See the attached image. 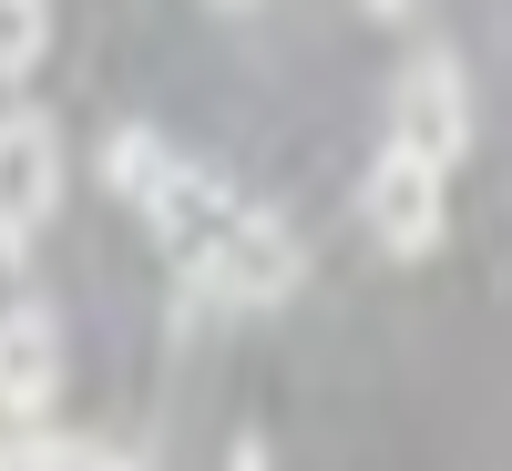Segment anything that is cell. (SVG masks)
Wrapping results in <instances>:
<instances>
[{"instance_id":"obj_10","label":"cell","mask_w":512,"mask_h":471,"mask_svg":"<svg viewBox=\"0 0 512 471\" xmlns=\"http://www.w3.org/2000/svg\"><path fill=\"white\" fill-rule=\"evenodd\" d=\"M369 11H379V21H400V11H410V0H369Z\"/></svg>"},{"instance_id":"obj_4","label":"cell","mask_w":512,"mask_h":471,"mask_svg":"<svg viewBox=\"0 0 512 471\" xmlns=\"http://www.w3.org/2000/svg\"><path fill=\"white\" fill-rule=\"evenodd\" d=\"M390 144L431 154V164L472 154V72H461V52L420 41V52L400 62V82H390Z\"/></svg>"},{"instance_id":"obj_2","label":"cell","mask_w":512,"mask_h":471,"mask_svg":"<svg viewBox=\"0 0 512 471\" xmlns=\"http://www.w3.org/2000/svg\"><path fill=\"white\" fill-rule=\"evenodd\" d=\"M359 226L379 256H431L451 236V164L410 154V144H379L369 175H359Z\"/></svg>"},{"instance_id":"obj_9","label":"cell","mask_w":512,"mask_h":471,"mask_svg":"<svg viewBox=\"0 0 512 471\" xmlns=\"http://www.w3.org/2000/svg\"><path fill=\"white\" fill-rule=\"evenodd\" d=\"M41 52H52V0H0V82L41 72Z\"/></svg>"},{"instance_id":"obj_5","label":"cell","mask_w":512,"mask_h":471,"mask_svg":"<svg viewBox=\"0 0 512 471\" xmlns=\"http://www.w3.org/2000/svg\"><path fill=\"white\" fill-rule=\"evenodd\" d=\"M62 400V318L52 308H0V431H41Z\"/></svg>"},{"instance_id":"obj_6","label":"cell","mask_w":512,"mask_h":471,"mask_svg":"<svg viewBox=\"0 0 512 471\" xmlns=\"http://www.w3.org/2000/svg\"><path fill=\"white\" fill-rule=\"evenodd\" d=\"M236 216H246V205L226 195V175H205V164H175V175L154 185V205H144V226L164 236V256H175V267H195V256L216 246Z\"/></svg>"},{"instance_id":"obj_3","label":"cell","mask_w":512,"mask_h":471,"mask_svg":"<svg viewBox=\"0 0 512 471\" xmlns=\"http://www.w3.org/2000/svg\"><path fill=\"white\" fill-rule=\"evenodd\" d=\"M52 216H62V123L0 113V267H21Z\"/></svg>"},{"instance_id":"obj_7","label":"cell","mask_w":512,"mask_h":471,"mask_svg":"<svg viewBox=\"0 0 512 471\" xmlns=\"http://www.w3.org/2000/svg\"><path fill=\"white\" fill-rule=\"evenodd\" d=\"M175 164H185V154L164 144L154 123H123V134H103V185H113V205H134V216L154 205V185L175 175Z\"/></svg>"},{"instance_id":"obj_11","label":"cell","mask_w":512,"mask_h":471,"mask_svg":"<svg viewBox=\"0 0 512 471\" xmlns=\"http://www.w3.org/2000/svg\"><path fill=\"white\" fill-rule=\"evenodd\" d=\"M216 11H256V0H216Z\"/></svg>"},{"instance_id":"obj_1","label":"cell","mask_w":512,"mask_h":471,"mask_svg":"<svg viewBox=\"0 0 512 471\" xmlns=\"http://www.w3.org/2000/svg\"><path fill=\"white\" fill-rule=\"evenodd\" d=\"M185 287L205 297V308H287V297L308 287V246H297L287 216H256L246 205V216L185 267Z\"/></svg>"},{"instance_id":"obj_8","label":"cell","mask_w":512,"mask_h":471,"mask_svg":"<svg viewBox=\"0 0 512 471\" xmlns=\"http://www.w3.org/2000/svg\"><path fill=\"white\" fill-rule=\"evenodd\" d=\"M0 471H134L103 441H62V431H0Z\"/></svg>"}]
</instances>
